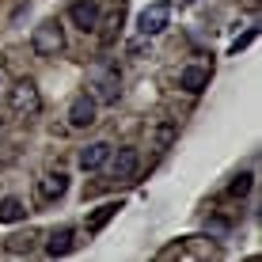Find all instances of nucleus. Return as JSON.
Returning a JSON list of instances; mask_svg holds the SVG:
<instances>
[{
  "label": "nucleus",
  "mask_w": 262,
  "mask_h": 262,
  "mask_svg": "<svg viewBox=\"0 0 262 262\" xmlns=\"http://www.w3.org/2000/svg\"><path fill=\"white\" fill-rule=\"evenodd\" d=\"M99 0H72L69 4V19H72V27H80L84 34H92L95 27H99Z\"/></svg>",
  "instance_id": "0eeeda50"
},
{
  "label": "nucleus",
  "mask_w": 262,
  "mask_h": 262,
  "mask_svg": "<svg viewBox=\"0 0 262 262\" xmlns=\"http://www.w3.org/2000/svg\"><path fill=\"white\" fill-rule=\"evenodd\" d=\"M69 190V175L65 171H50V175H42L38 179V186H34V198H38L42 205H53V202H61Z\"/></svg>",
  "instance_id": "423d86ee"
},
{
  "label": "nucleus",
  "mask_w": 262,
  "mask_h": 262,
  "mask_svg": "<svg viewBox=\"0 0 262 262\" xmlns=\"http://www.w3.org/2000/svg\"><path fill=\"white\" fill-rule=\"evenodd\" d=\"M72 247H76V232H72V228H57V232H50V239H46V255H50V258L69 255Z\"/></svg>",
  "instance_id": "ddd939ff"
},
{
  "label": "nucleus",
  "mask_w": 262,
  "mask_h": 262,
  "mask_svg": "<svg viewBox=\"0 0 262 262\" xmlns=\"http://www.w3.org/2000/svg\"><path fill=\"white\" fill-rule=\"evenodd\" d=\"M179 88H183V92H190V95L205 92V88H209V69H202V65L183 69V72H179Z\"/></svg>",
  "instance_id": "f8f14e48"
},
{
  "label": "nucleus",
  "mask_w": 262,
  "mask_h": 262,
  "mask_svg": "<svg viewBox=\"0 0 262 262\" xmlns=\"http://www.w3.org/2000/svg\"><path fill=\"white\" fill-rule=\"evenodd\" d=\"M8 106H12V114L15 118H34V114L42 111V92H38V84L34 80H15L12 84V92H8Z\"/></svg>",
  "instance_id": "f257e3e1"
},
{
  "label": "nucleus",
  "mask_w": 262,
  "mask_h": 262,
  "mask_svg": "<svg viewBox=\"0 0 262 262\" xmlns=\"http://www.w3.org/2000/svg\"><path fill=\"white\" fill-rule=\"evenodd\" d=\"M0 88H4V72H0Z\"/></svg>",
  "instance_id": "6ab92c4d"
},
{
  "label": "nucleus",
  "mask_w": 262,
  "mask_h": 262,
  "mask_svg": "<svg viewBox=\"0 0 262 262\" xmlns=\"http://www.w3.org/2000/svg\"><path fill=\"white\" fill-rule=\"evenodd\" d=\"M31 46H34L38 57H57V53L65 50V27L57 19H42L31 34Z\"/></svg>",
  "instance_id": "7ed1b4c3"
},
{
  "label": "nucleus",
  "mask_w": 262,
  "mask_h": 262,
  "mask_svg": "<svg viewBox=\"0 0 262 262\" xmlns=\"http://www.w3.org/2000/svg\"><path fill=\"white\" fill-rule=\"evenodd\" d=\"M106 156H111V144H106V141H95V144H88V148H80L76 164L84 167V171H99V167L106 164Z\"/></svg>",
  "instance_id": "9d476101"
},
{
  "label": "nucleus",
  "mask_w": 262,
  "mask_h": 262,
  "mask_svg": "<svg viewBox=\"0 0 262 262\" xmlns=\"http://www.w3.org/2000/svg\"><path fill=\"white\" fill-rule=\"evenodd\" d=\"M137 171H141V152L137 148H118V156L111 160V175L118 179V183H129V179H137Z\"/></svg>",
  "instance_id": "6e6552de"
},
{
  "label": "nucleus",
  "mask_w": 262,
  "mask_h": 262,
  "mask_svg": "<svg viewBox=\"0 0 262 262\" xmlns=\"http://www.w3.org/2000/svg\"><path fill=\"white\" fill-rule=\"evenodd\" d=\"M92 88H95V103H118V92H122V72L114 61H99L92 69Z\"/></svg>",
  "instance_id": "f03ea898"
},
{
  "label": "nucleus",
  "mask_w": 262,
  "mask_h": 262,
  "mask_svg": "<svg viewBox=\"0 0 262 262\" xmlns=\"http://www.w3.org/2000/svg\"><path fill=\"white\" fill-rule=\"evenodd\" d=\"M34 236H12V243H8V251H12V255H31V243Z\"/></svg>",
  "instance_id": "dca6fc26"
},
{
  "label": "nucleus",
  "mask_w": 262,
  "mask_h": 262,
  "mask_svg": "<svg viewBox=\"0 0 262 262\" xmlns=\"http://www.w3.org/2000/svg\"><path fill=\"white\" fill-rule=\"evenodd\" d=\"M122 209H125L122 202H103V205H99V209H95L92 216H88V236H99V232H103L106 224H111L114 216L122 213Z\"/></svg>",
  "instance_id": "9b49d317"
},
{
  "label": "nucleus",
  "mask_w": 262,
  "mask_h": 262,
  "mask_svg": "<svg viewBox=\"0 0 262 262\" xmlns=\"http://www.w3.org/2000/svg\"><path fill=\"white\" fill-rule=\"evenodd\" d=\"M183 4H194V0H183Z\"/></svg>",
  "instance_id": "aec40b11"
},
{
  "label": "nucleus",
  "mask_w": 262,
  "mask_h": 262,
  "mask_svg": "<svg viewBox=\"0 0 262 262\" xmlns=\"http://www.w3.org/2000/svg\"><path fill=\"white\" fill-rule=\"evenodd\" d=\"M171 137H175V125H160L156 129V148H167Z\"/></svg>",
  "instance_id": "a211bd4d"
},
{
  "label": "nucleus",
  "mask_w": 262,
  "mask_h": 262,
  "mask_svg": "<svg viewBox=\"0 0 262 262\" xmlns=\"http://www.w3.org/2000/svg\"><path fill=\"white\" fill-rule=\"evenodd\" d=\"M125 8H129V0H111V12H106V19L99 15V42L103 46H114V38L122 34V23H125Z\"/></svg>",
  "instance_id": "39448f33"
},
{
  "label": "nucleus",
  "mask_w": 262,
  "mask_h": 262,
  "mask_svg": "<svg viewBox=\"0 0 262 262\" xmlns=\"http://www.w3.org/2000/svg\"><path fill=\"white\" fill-rule=\"evenodd\" d=\"M167 19H171V4H167V0H156V4H148V8L141 12L137 31L144 34V38H156V34L167 31Z\"/></svg>",
  "instance_id": "20e7f679"
},
{
  "label": "nucleus",
  "mask_w": 262,
  "mask_h": 262,
  "mask_svg": "<svg viewBox=\"0 0 262 262\" xmlns=\"http://www.w3.org/2000/svg\"><path fill=\"white\" fill-rule=\"evenodd\" d=\"M255 38H258V31H255V27H251V31H243L239 38H236V42H232V46H228V53H232V57H236V53H239V50H247V46H251V42H255Z\"/></svg>",
  "instance_id": "2eb2a0df"
},
{
  "label": "nucleus",
  "mask_w": 262,
  "mask_h": 262,
  "mask_svg": "<svg viewBox=\"0 0 262 262\" xmlns=\"http://www.w3.org/2000/svg\"><path fill=\"white\" fill-rule=\"evenodd\" d=\"M95 111H99V103L92 95H76V99H72V106H69V125L88 129V125L95 122Z\"/></svg>",
  "instance_id": "1a4fd4ad"
},
{
  "label": "nucleus",
  "mask_w": 262,
  "mask_h": 262,
  "mask_svg": "<svg viewBox=\"0 0 262 262\" xmlns=\"http://www.w3.org/2000/svg\"><path fill=\"white\" fill-rule=\"evenodd\" d=\"M247 190H251V175H239V179H236V183H232V186H228V198H243V194H247Z\"/></svg>",
  "instance_id": "f3484780"
},
{
  "label": "nucleus",
  "mask_w": 262,
  "mask_h": 262,
  "mask_svg": "<svg viewBox=\"0 0 262 262\" xmlns=\"http://www.w3.org/2000/svg\"><path fill=\"white\" fill-rule=\"evenodd\" d=\"M23 216H27V205L19 198H4L0 202V221H23Z\"/></svg>",
  "instance_id": "4468645a"
}]
</instances>
